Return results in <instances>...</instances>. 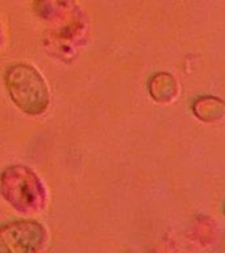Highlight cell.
<instances>
[{
    "mask_svg": "<svg viewBox=\"0 0 225 253\" xmlns=\"http://www.w3.org/2000/svg\"><path fill=\"white\" fill-rule=\"evenodd\" d=\"M7 87L12 100L31 115L42 114L49 103V92L38 71L28 65L12 66L7 73Z\"/></svg>",
    "mask_w": 225,
    "mask_h": 253,
    "instance_id": "1",
    "label": "cell"
},
{
    "mask_svg": "<svg viewBox=\"0 0 225 253\" xmlns=\"http://www.w3.org/2000/svg\"><path fill=\"white\" fill-rule=\"evenodd\" d=\"M43 229L35 221H16L0 229V252H29L42 243Z\"/></svg>",
    "mask_w": 225,
    "mask_h": 253,
    "instance_id": "2",
    "label": "cell"
}]
</instances>
